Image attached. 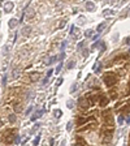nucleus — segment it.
I'll use <instances>...</instances> for the list:
<instances>
[{"mask_svg": "<svg viewBox=\"0 0 130 146\" xmlns=\"http://www.w3.org/2000/svg\"><path fill=\"white\" fill-rule=\"evenodd\" d=\"M30 78H31V81H36V80L39 78V73H34V74H31Z\"/></svg>", "mask_w": 130, "mask_h": 146, "instance_id": "f03ea898", "label": "nucleus"}, {"mask_svg": "<svg viewBox=\"0 0 130 146\" xmlns=\"http://www.w3.org/2000/svg\"><path fill=\"white\" fill-rule=\"evenodd\" d=\"M0 127H1V121H0Z\"/></svg>", "mask_w": 130, "mask_h": 146, "instance_id": "9b49d317", "label": "nucleus"}, {"mask_svg": "<svg viewBox=\"0 0 130 146\" xmlns=\"http://www.w3.org/2000/svg\"><path fill=\"white\" fill-rule=\"evenodd\" d=\"M91 34H92V30H87V31H86V36H91Z\"/></svg>", "mask_w": 130, "mask_h": 146, "instance_id": "423d86ee", "label": "nucleus"}, {"mask_svg": "<svg viewBox=\"0 0 130 146\" xmlns=\"http://www.w3.org/2000/svg\"><path fill=\"white\" fill-rule=\"evenodd\" d=\"M13 8V4L12 3H7L5 4V11L7 12H11V9Z\"/></svg>", "mask_w": 130, "mask_h": 146, "instance_id": "f257e3e1", "label": "nucleus"}, {"mask_svg": "<svg viewBox=\"0 0 130 146\" xmlns=\"http://www.w3.org/2000/svg\"><path fill=\"white\" fill-rule=\"evenodd\" d=\"M9 26H11V27H15L16 26V20H11V22H9Z\"/></svg>", "mask_w": 130, "mask_h": 146, "instance_id": "20e7f679", "label": "nucleus"}, {"mask_svg": "<svg viewBox=\"0 0 130 146\" xmlns=\"http://www.w3.org/2000/svg\"><path fill=\"white\" fill-rule=\"evenodd\" d=\"M72 67H74V63H73V61H70V64H69V68H72Z\"/></svg>", "mask_w": 130, "mask_h": 146, "instance_id": "1a4fd4ad", "label": "nucleus"}, {"mask_svg": "<svg viewBox=\"0 0 130 146\" xmlns=\"http://www.w3.org/2000/svg\"><path fill=\"white\" fill-rule=\"evenodd\" d=\"M70 129H72V123H69V124H68V131H70Z\"/></svg>", "mask_w": 130, "mask_h": 146, "instance_id": "6e6552de", "label": "nucleus"}, {"mask_svg": "<svg viewBox=\"0 0 130 146\" xmlns=\"http://www.w3.org/2000/svg\"><path fill=\"white\" fill-rule=\"evenodd\" d=\"M52 73H53V72H52V70H48V72H47V76H51Z\"/></svg>", "mask_w": 130, "mask_h": 146, "instance_id": "9d476101", "label": "nucleus"}, {"mask_svg": "<svg viewBox=\"0 0 130 146\" xmlns=\"http://www.w3.org/2000/svg\"><path fill=\"white\" fill-rule=\"evenodd\" d=\"M9 120H11L12 123H15L16 121V117H15V116H11V117H9Z\"/></svg>", "mask_w": 130, "mask_h": 146, "instance_id": "0eeeda50", "label": "nucleus"}, {"mask_svg": "<svg viewBox=\"0 0 130 146\" xmlns=\"http://www.w3.org/2000/svg\"><path fill=\"white\" fill-rule=\"evenodd\" d=\"M104 26H106V24H104V22H103V24H100L99 26H98V29H96V31H98V33H102V30H103V29H104Z\"/></svg>", "mask_w": 130, "mask_h": 146, "instance_id": "7ed1b4c3", "label": "nucleus"}, {"mask_svg": "<svg viewBox=\"0 0 130 146\" xmlns=\"http://www.w3.org/2000/svg\"><path fill=\"white\" fill-rule=\"evenodd\" d=\"M60 113H61V111H59V110H56V111H55V116H56V117H59V116H60Z\"/></svg>", "mask_w": 130, "mask_h": 146, "instance_id": "39448f33", "label": "nucleus"}]
</instances>
